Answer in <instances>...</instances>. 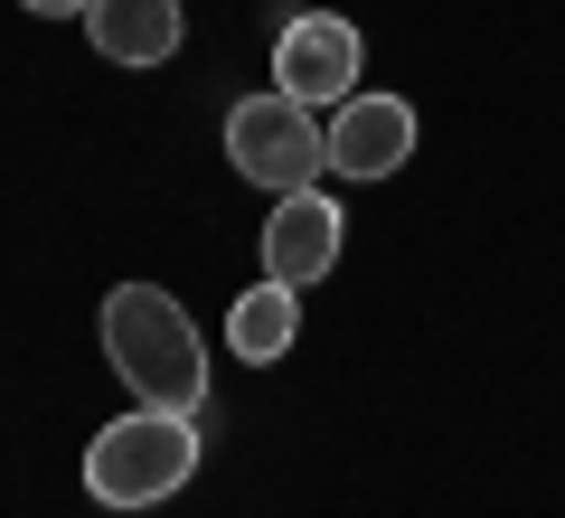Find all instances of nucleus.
Wrapping results in <instances>:
<instances>
[{
	"label": "nucleus",
	"instance_id": "1",
	"mask_svg": "<svg viewBox=\"0 0 565 518\" xmlns=\"http://www.w3.org/2000/svg\"><path fill=\"white\" fill-rule=\"evenodd\" d=\"M104 359L141 405H170V415L207 405V339L161 283H114L104 293Z\"/></svg>",
	"mask_w": 565,
	"mask_h": 518
},
{
	"label": "nucleus",
	"instance_id": "8",
	"mask_svg": "<svg viewBox=\"0 0 565 518\" xmlns=\"http://www.w3.org/2000/svg\"><path fill=\"white\" fill-rule=\"evenodd\" d=\"M292 339H302V293H292V283L264 274L245 302H226V349H236L245 368H274Z\"/></svg>",
	"mask_w": 565,
	"mask_h": 518
},
{
	"label": "nucleus",
	"instance_id": "7",
	"mask_svg": "<svg viewBox=\"0 0 565 518\" xmlns=\"http://www.w3.org/2000/svg\"><path fill=\"white\" fill-rule=\"evenodd\" d=\"M85 39L114 66H170L180 39H189V20H180V0H95L85 10Z\"/></svg>",
	"mask_w": 565,
	"mask_h": 518
},
{
	"label": "nucleus",
	"instance_id": "9",
	"mask_svg": "<svg viewBox=\"0 0 565 518\" xmlns=\"http://www.w3.org/2000/svg\"><path fill=\"white\" fill-rule=\"evenodd\" d=\"M20 10H39V20H85L95 0H20Z\"/></svg>",
	"mask_w": 565,
	"mask_h": 518
},
{
	"label": "nucleus",
	"instance_id": "6",
	"mask_svg": "<svg viewBox=\"0 0 565 518\" xmlns=\"http://www.w3.org/2000/svg\"><path fill=\"white\" fill-rule=\"evenodd\" d=\"M340 226H349V218L321 199V189H282L274 218H264V274L292 283V293H311V283L340 264Z\"/></svg>",
	"mask_w": 565,
	"mask_h": 518
},
{
	"label": "nucleus",
	"instance_id": "2",
	"mask_svg": "<svg viewBox=\"0 0 565 518\" xmlns=\"http://www.w3.org/2000/svg\"><path fill=\"white\" fill-rule=\"evenodd\" d=\"M189 472H199V415H170V405H132L85 443V490L104 509H151V499L189 490Z\"/></svg>",
	"mask_w": 565,
	"mask_h": 518
},
{
	"label": "nucleus",
	"instance_id": "3",
	"mask_svg": "<svg viewBox=\"0 0 565 518\" xmlns=\"http://www.w3.org/2000/svg\"><path fill=\"white\" fill-rule=\"evenodd\" d=\"M226 160H236L255 189H321V170H330V151H321V114L311 104H292L274 85V95H245L236 114H226Z\"/></svg>",
	"mask_w": 565,
	"mask_h": 518
},
{
	"label": "nucleus",
	"instance_id": "5",
	"mask_svg": "<svg viewBox=\"0 0 565 518\" xmlns=\"http://www.w3.org/2000/svg\"><path fill=\"white\" fill-rule=\"evenodd\" d=\"M321 151H330L340 180H396L405 160H415V104H405V95H349V104H330Z\"/></svg>",
	"mask_w": 565,
	"mask_h": 518
},
{
	"label": "nucleus",
	"instance_id": "4",
	"mask_svg": "<svg viewBox=\"0 0 565 518\" xmlns=\"http://www.w3.org/2000/svg\"><path fill=\"white\" fill-rule=\"evenodd\" d=\"M274 85L292 104H349L359 95V29L349 20H330V10H302V20H282V39H274Z\"/></svg>",
	"mask_w": 565,
	"mask_h": 518
}]
</instances>
